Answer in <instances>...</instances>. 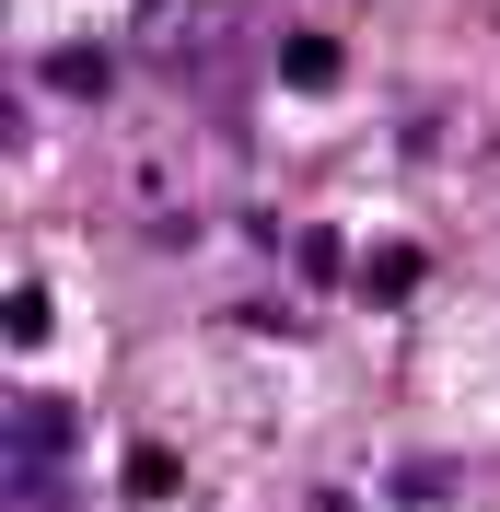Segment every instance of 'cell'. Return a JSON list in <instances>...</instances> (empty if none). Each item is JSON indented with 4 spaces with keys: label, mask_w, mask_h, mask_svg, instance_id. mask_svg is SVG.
Here are the masks:
<instances>
[{
    "label": "cell",
    "mask_w": 500,
    "mask_h": 512,
    "mask_svg": "<svg viewBox=\"0 0 500 512\" xmlns=\"http://www.w3.org/2000/svg\"><path fill=\"white\" fill-rule=\"evenodd\" d=\"M59 454H70V408H59V396H24V408H12V489L47 478Z\"/></svg>",
    "instance_id": "cell-1"
},
{
    "label": "cell",
    "mask_w": 500,
    "mask_h": 512,
    "mask_svg": "<svg viewBox=\"0 0 500 512\" xmlns=\"http://www.w3.org/2000/svg\"><path fill=\"white\" fill-rule=\"evenodd\" d=\"M47 82H59V94H105L117 70H105V47H59V59H47Z\"/></svg>",
    "instance_id": "cell-4"
},
{
    "label": "cell",
    "mask_w": 500,
    "mask_h": 512,
    "mask_svg": "<svg viewBox=\"0 0 500 512\" xmlns=\"http://www.w3.org/2000/svg\"><path fill=\"white\" fill-rule=\"evenodd\" d=\"M419 280H431V256H419V245H373V256H361V303H407Z\"/></svg>",
    "instance_id": "cell-3"
},
{
    "label": "cell",
    "mask_w": 500,
    "mask_h": 512,
    "mask_svg": "<svg viewBox=\"0 0 500 512\" xmlns=\"http://www.w3.org/2000/svg\"><path fill=\"white\" fill-rule=\"evenodd\" d=\"M280 82H291V94H338V82H349L338 35H291V47H280Z\"/></svg>",
    "instance_id": "cell-2"
},
{
    "label": "cell",
    "mask_w": 500,
    "mask_h": 512,
    "mask_svg": "<svg viewBox=\"0 0 500 512\" xmlns=\"http://www.w3.org/2000/svg\"><path fill=\"white\" fill-rule=\"evenodd\" d=\"M0 326H12V350H35V338H47V291H35V280H12V303H0Z\"/></svg>",
    "instance_id": "cell-5"
}]
</instances>
